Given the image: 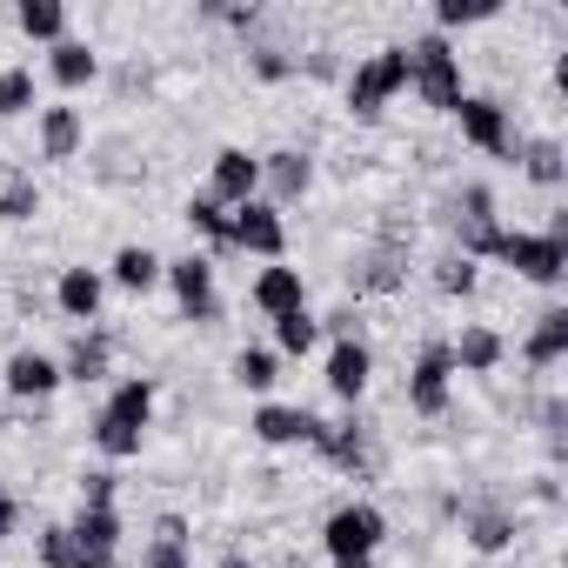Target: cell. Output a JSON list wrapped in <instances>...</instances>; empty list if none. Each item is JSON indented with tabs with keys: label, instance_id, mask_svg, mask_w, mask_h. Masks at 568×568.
<instances>
[{
	"label": "cell",
	"instance_id": "cell-34",
	"mask_svg": "<svg viewBox=\"0 0 568 568\" xmlns=\"http://www.w3.org/2000/svg\"><path fill=\"white\" fill-rule=\"evenodd\" d=\"M21 114H41L34 68H0V121H21Z\"/></svg>",
	"mask_w": 568,
	"mask_h": 568
},
{
	"label": "cell",
	"instance_id": "cell-27",
	"mask_svg": "<svg viewBox=\"0 0 568 568\" xmlns=\"http://www.w3.org/2000/svg\"><path fill=\"white\" fill-rule=\"evenodd\" d=\"M561 355H568V308H548V315H535V328L521 342V362L535 375H548V368H561Z\"/></svg>",
	"mask_w": 568,
	"mask_h": 568
},
{
	"label": "cell",
	"instance_id": "cell-6",
	"mask_svg": "<svg viewBox=\"0 0 568 568\" xmlns=\"http://www.w3.org/2000/svg\"><path fill=\"white\" fill-rule=\"evenodd\" d=\"M382 541H388V515H382L375 501H342V508H328V521H322V548H328V561L382 555Z\"/></svg>",
	"mask_w": 568,
	"mask_h": 568
},
{
	"label": "cell",
	"instance_id": "cell-39",
	"mask_svg": "<svg viewBox=\"0 0 568 568\" xmlns=\"http://www.w3.org/2000/svg\"><path fill=\"white\" fill-rule=\"evenodd\" d=\"M207 21H221V28H261V8H254V0H207V8H201Z\"/></svg>",
	"mask_w": 568,
	"mask_h": 568
},
{
	"label": "cell",
	"instance_id": "cell-28",
	"mask_svg": "<svg viewBox=\"0 0 568 568\" xmlns=\"http://www.w3.org/2000/svg\"><path fill=\"white\" fill-rule=\"evenodd\" d=\"M515 161H521V174H528L535 187H561V181H568V154H561V141H555V134L521 141V148H515Z\"/></svg>",
	"mask_w": 568,
	"mask_h": 568
},
{
	"label": "cell",
	"instance_id": "cell-5",
	"mask_svg": "<svg viewBox=\"0 0 568 568\" xmlns=\"http://www.w3.org/2000/svg\"><path fill=\"white\" fill-rule=\"evenodd\" d=\"M448 234H455V254L481 267V261H488V247H495V234H501V214H495V187L468 181V187L448 201Z\"/></svg>",
	"mask_w": 568,
	"mask_h": 568
},
{
	"label": "cell",
	"instance_id": "cell-44",
	"mask_svg": "<svg viewBox=\"0 0 568 568\" xmlns=\"http://www.w3.org/2000/svg\"><path fill=\"white\" fill-rule=\"evenodd\" d=\"M302 68H308L315 81H335V74H342V61H335V48H315V54H302Z\"/></svg>",
	"mask_w": 568,
	"mask_h": 568
},
{
	"label": "cell",
	"instance_id": "cell-2",
	"mask_svg": "<svg viewBox=\"0 0 568 568\" xmlns=\"http://www.w3.org/2000/svg\"><path fill=\"white\" fill-rule=\"evenodd\" d=\"M488 261H501L515 281H528V288H561L568 274V241H555L548 227H501Z\"/></svg>",
	"mask_w": 568,
	"mask_h": 568
},
{
	"label": "cell",
	"instance_id": "cell-16",
	"mask_svg": "<svg viewBox=\"0 0 568 568\" xmlns=\"http://www.w3.org/2000/svg\"><path fill=\"white\" fill-rule=\"evenodd\" d=\"M101 302H108V274H101V267L74 261V267H61V274H54V308H61L68 322L94 328V322H101Z\"/></svg>",
	"mask_w": 568,
	"mask_h": 568
},
{
	"label": "cell",
	"instance_id": "cell-17",
	"mask_svg": "<svg viewBox=\"0 0 568 568\" xmlns=\"http://www.w3.org/2000/svg\"><path fill=\"white\" fill-rule=\"evenodd\" d=\"M322 382H328V395H335V402H348V408H355V402L368 395V382H375V348H368L362 335L335 342V348H328V375H322Z\"/></svg>",
	"mask_w": 568,
	"mask_h": 568
},
{
	"label": "cell",
	"instance_id": "cell-25",
	"mask_svg": "<svg viewBox=\"0 0 568 568\" xmlns=\"http://www.w3.org/2000/svg\"><path fill=\"white\" fill-rule=\"evenodd\" d=\"M161 254L154 247H141V241H128V247H114V261L101 267L108 274V288H121V295H148V288H161Z\"/></svg>",
	"mask_w": 568,
	"mask_h": 568
},
{
	"label": "cell",
	"instance_id": "cell-47",
	"mask_svg": "<svg viewBox=\"0 0 568 568\" xmlns=\"http://www.w3.org/2000/svg\"><path fill=\"white\" fill-rule=\"evenodd\" d=\"M535 501H548V508L561 501V488H555V475H535Z\"/></svg>",
	"mask_w": 568,
	"mask_h": 568
},
{
	"label": "cell",
	"instance_id": "cell-21",
	"mask_svg": "<svg viewBox=\"0 0 568 568\" xmlns=\"http://www.w3.org/2000/svg\"><path fill=\"white\" fill-rule=\"evenodd\" d=\"M247 302H254L267 322H274V315H295V308H308V281H302V267H288V261H267V267L254 274Z\"/></svg>",
	"mask_w": 568,
	"mask_h": 568
},
{
	"label": "cell",
	"instance_id": "cell-30",
	"mask_svg": "<svg viewBox=\"0 0 568 568\" xmlns=\"http://www.w3.org/2000/svg\"><path fill=\"white\" fill-rule=\"evenodd\" d=\"M14 28L28 34V41H68V8H61V0H21V8H14Z\"/></svg>",
	"mask_w": 568,
	"mask_h": 568
},
{
	"label": "cell",
	"instance_id": "cell-23",
	"mask_svg": "<svg viewBox=\"0 0 568 568\" xmlns=\"http://www.w3.org/2000/svg\"><path fill=\"white\" fill-rule=\"evenodd\" d=\"M108 368H114V335L108 328H81L61 355V382H81V388L108 382Z\"/></svg>",
	"mask_w": 568,
	"mask_h": 568
},
{
	"label": "cell",
	"instance_id": "cell-7",
	"mask_svg": "<svg viewBox=\"0 0 568 568\" xmlns=\"http://www.w3.org/2000/svg\"><path fill=\"white\" fill-rule=\"evenodd\" d=\"M448 121H455L462 141H468L475 154H488V161H515V148H521V134H515V121H508V108H501L495 94H462V108H455Z\"/></svg>",
	"mask_w": 568,
	"mask_h": 568
},
{
	"label": "cell",
	"instance_id": "cell-18",
	"mask_svg": "<svg viewBox=\"0 0 568 568\" xmlns=\"http://www.w3.org/2000/svg\"><path fill=\"white\" fill-rule=\"evenodd\" d=\"M308 448H315L328 468H342V475H368V462H375V455H368V422H362V415H348V422H322Z\"/></svg>",
	"mask_w": 568,
	"mask_h": 568
},
{
	"label": "cell",
	"instance_id": "cell-12",
	"mask_svg": "<svg viewBox=\"0 0 568 568\" xmlns=\"http://www.w3.org/2000/svg\"><path fill=\"white\" fill-rule=\"evenodd\" d=\"M308 187H315V154L308 148L261 154V201L267 207H295V201H308Z\"/></svg>",
	"mask_w": 568,
	"mask_h": 568
},
{
	"label": "cell",
	"instance_id": "cell-42",
	"mask_svg": "<svg viewBox=\"0 0 568 568\" xmlns=\"http://www.w3.org/2000/svg\"><path fill=\"white\" fill-rule=\"evenodd\" d=\"M561 422H568V402H561V395H548V402H541V435H548V455H561Z\"/></svg>",
	"mask_w": 568,
	"mask_h": 568
},
{
	"label": "cell",
	"instance_id": "cell-3",
	"mask_svg": "<svg viewBox=\"0 0 568 568\" xmlns=\"http://www.w3.org/2000/svg\"><path fill=\"white\" fill-rule=\"evenodd\" d=\"M408 48V88L422 94V108H435V114H455L462 108V54H455V41H442V34H415V41H402Z\"/></svg>",
	"mask_w": 568,
	"mask_h": 568
},
{
	"label": "cell",
	"instance_id": "cell-4",
	"mask_svg": "<svg viewBox=\"0 0 568 568\" xmlns=\"http://www.w3.org/2000/svg\"><path fill=\"white\" fill-rule=\"evenodd\" d=\"M402 88H408V48H402V41L362 54V61L342 74V94H348V114H355V121H382Z\"/></svg>",
	"mask_w": 568,
	"mask_h": 568
},
{
	"label": "cell",
	"instance_id": "cell-1",
	"mask_svg": "<svg viewBox=\"0 0 568 568\" xmlns=\"http://www.w3.org/2000/svg\"><path fill=\"white\" fill-rule=\"evenodd\" d=\"M154 402H161V388H154V375H128V382H114V395L101 402V415H94V448H101V462H134L141 455V442H148V422H154Z\"/></svg>",
	"mask_w": 568,
	"mask_h": 568
},
{
	"label": "cell",
	"instance_id": "cell-22",
	"mask_svg": "<svg viewBox=\"0 0 568 568\" xmlns=\"http://www.w3.org/2000/svg\"><path fill=\"white\" fill-rule=\"evenodd\" d=\"M348 281H355V295H368V302H388V295H402V288H408V247H382V241H375Z\"/></svg>",
	"mask_w": 568,
	"mask_h": 568
},
{
	"label": "cell",
	"instance_id": "cell-43",
	"mask_svg": "<svg viewBox=\"0 0 568 568\" xmlns=\"http://www.w3.org/2000/svg\"><path fill=\"white\" fill-rule=\"evenodd\" d=\"M14 528H21V495H14V488H0V548H8Z\"/></svg>",
	"mask_w": 568,
	"mask_h": 568
},
{
	"label": "cell",
	"instance_id": "cell-15",
	"mask_svg": "<svg viewBox=\"0 0 568 568\" xmlns=\"http://www.w3.org/2000/svg\"><path fill=\"white\" fill-rule=\"evenodd\" d=\"M81 568H121V508H74L68 521Z\"/></svg>",
	"mask_w": 568,
	"mask_h": 568
},
{
	"label": "cell",
	"instance_id": "cell-19",
	"mask_svg": "<svg viewBox=\"0 0 568 568\" xmlns=\"http://www.w3.org/2000/svg\"><path fill=\"white\" fill-rule=\"evenodd\" d=\"M34 148H41V161H74V154L88 148V114L68 108V101L41 108V114H34Z\"/></svg>",
	"mask_w": 568,
	"mask_h": 568
},
{
	"label": "cell",
	"instance_id": "cell-33",
	"mask_svg": "<svg viewBox=\"0 0 568 568\" xmlns=\"http://www.w3.org/2000/svg\"><path fill=\"white\" fill-rule=\"evenodd\" d=\"M181 221H187V227H194V234H201L214 254H227V221H234V214H227L214 194H194V201L181 207Z\"/></svg>",
	"mask_w": 568,
	"mask_h": 568
},
{
	"label": "cell",
	"instance_id": "cell-38",
	"mask_svg": "<svg viewBox=\"0 0 568 568\" xmlns=\"http://www.w3.org/2000/svg\"><path fill=\"white\" fill-rule=\"evenodd\" d=\"M34 561H41V568H81V548H74L68 521H48V528H41V541H34Z\"/></svg>",
	"mask_w": 568,
	"mask_h": 568
},
{
	"label": "cell",
	"instance_id": "cell-37",
	"mask_svg": "<svg viewBox=\"0 0 568 568\" xmlns=\"http://www.w3.org/2000/svg\"><path fill=\"white\" fill-rule=\"evenodd\" d=\"M435 288H442L448 302H468V295L481 288V267H475V261H462V254L448 247V254L435 261Z\"/></svg>",
	"mask_w": 568,
	"mask_h": 568
},
{
	"label": "cell",
	"instance_id": "cell-41",
	"mask_svg": "<svg viewBox=\"0 0 568 568\" xmlns=\"http://www.w3.org/2000/svg\"><path fill=\"white\" fill-rule=\"evenodd\" d=\"M141 568H194V548H187V541H161V535H148Z\"/></svg>",
	"mask_w": 568,
	"mask_h": 568
},
{
	"label": "cell",
	"instance_id": "cell-40",
	"mask_svg": "<svg viewBox=\"0 0 568 568\" xmlns=\"http://www.w3.org/2000/svg\"><path fill=\"white\" fill-rule=\"evenodd\" d=\"M114 495H121V475L114 468H88L81 475V508H114Z\"/></svg>",
	"mask_w": 568,
	"mask_h": 568
},
{
	"label": "cell",
	"instance_id": "cell-20",
	"mask_svg": "<svg viewBox=\"0 0 568 568\" xmlns=\"http://www.w3.org/2000/svg\"><path fill=\"white\" fill-rule=\"evenodd\" d=\"M515 535H521V521H515L508 501H475V508H462V541H468L475 555H508Z\"/></svg>",
	"mask_w": 568,
	"mask_h": 568
},
{
	"label": "cell",
	"instance_id": "cell-32",
	"mask_svg": "<svg viewBox=\"0 0 568 568\" xmlns=\"http://www.w3.org/2000/svg\"><path fill=\"white\" fill-rule=\"evenodd\" d=\"M322 342V315L295 308V315H274V355H315Z\"/></svg>",
	"mask_w": 568,
	"mask_h": 568
},
{
	"label": "cell",
	"instance_id": "cell-9",
	"mask_svg": "<svg viewBox=\"0 0 568 568\" xmlns=\"http://www.w3.org/2000/svg\"><path fill=\"white\" fill-rule=\"evenodd\" d=\"M448 402H455V355H448L442 335H428L422 355H415V368H408V408H415L422 422H442Z\"/></svg>",
	"mask_w": 568,
	"mask_h": 568
},
{
	"label": "cell",
	"instance_id": "cell-11",
	"mask_svg": "<svg viewBox=\"0 0 568 568\" xmlns=\"http://www.w3.org/2000/svg\"><path fill=\"white\" fill-rule=\"evenodd\" d=\"M0 388H8V402L48 408V402L61 395V355H48V348H14L8 362H0Z\"/></svg>",
	"mask_w": 568,
	"mask_h": 568
},
{
	"label": "cell",
	"instance_id": "cell-24",
	"mask_svg": "<svg viewBox=\"0 0 568 568\" xmlns=\"http://www.w3.org/2000/svg\"><path fill=\"white\" fill-rule=\"evenodd\" d=\"M448 355H455V375H495V368L508 362V342H501V328L468 322V328L448 342Z\"/></svg>",
	"mask_w": 568,
	"mask_h": 568
},
{
	"label": "cell",
	"instance_id": "cell-10",
	"mask_svg": "<svg viewBox=\"0 0 568 568\" xmlns=\"http://www.w3.org/2000/svg\"><path fill=\"white\" fill-rule=\"evenodd\" d=\"M227 254H254V261H281V254H288V221H281V207H267L261 194L247 207H234Z\"/></svg>",
	"mask_w": 568,
	"mask_h": 568
},
{
	"label": "cell",
	"instance_id": "cell-48",
	"mask_svg": "<svg viewBox=\"0 0 568 568\" xmlns=\"http://www.w3.org/2000/svg\"><path fill=\"white\" fill-rule=\"evenodd\" d=\"M335 568H375V555H355V561H335Z\"/></svg>",
	"mask_w": 568,
	"mask_h": 568
},
{
	"label": "cell",
	"instance_id": "cell-35",
	"mask_svg": "<svg viewBox=\"0 0 568 568\" xmlns=\"http://www.w3.org/2000/svg\"><path fill=\"white\" fill-rule=\"evenodd\" d=\"M247 74H254V81H295V74H302V54L281 48V41H254V48H247Z\"/></svg>",
	"mask_w": 568,
	"mask_h": 568
},
{
	"label": "cell",
	"instance_id": "cell-31",
	"mask_svg": "<svg viewBox=\"0 0 568 568\" xmlns=\"http://www.w3.org/2000/svg\"><path fill=\"white\" fill-rule=\"evenodd\" d=\"M41 214V187L28 168H0V221H34Z\"/></svg>",
	"mask_w": 568,
	"mask_h": 568
},
{
	"label": "cell",
	"instance_id": "cell-8",
	"mask_svg": "<svg viewBox=\"0 0 568 568\" xmlns=\"http://www.w3.org/2000/svg\"><path fill=\"white\" fill-rule=\"evenodd\" d=\"M161 281L174 288L181 322H194V328H214V322H221V288H214V261H207V254H181V261H168Z\"/></svg>",
	"mask_w": 568,
	"mask_h": 568
},
{
	"label": "cell",
	"instance_id": "cell-14",
	"mask_svg": "<svg viewBox=\"0 0 568 568\" xmlns=\"http://www.w3.org/2000/svg\"><path fill=\"white\" fill-rule=\"evenodd\" d=\"M315 428H322V415L288 408V402H254V415H247V435H254L261 448H308Z\"/></svg>",
	"mask_w": 568,
	"mask_h": 568
},
{
	"label": "cell",
	"instance_id": "cell-46",
	"mask_svg": "<svg viewBox=\"0 0 568 568\" xmlns=\"http://www.w3.org/2000/svg\"><path fill=\"white\" fill-rule=\"evenodd\" d=\"M214 568H261V561H254L247 548H221V555H214Z\"/></svg>",
	"mask_w": 568,
	"mask_h": 568
},
{
	"label": "cell",
	"instance_id": "cell-26",
	"mask_svg": "<svg viewBox=\"0 0 568 568\" xmlns=\"http://www.w3.org/2000/svg\"><path fill=\"white\" fill-rule=\"evenodd\" d=\"M48 74H54V88H68V94H81V88H94L101 81V54L88 48V41H54L48 48Z\"/></svg>",
	"mask_w": 568,
	"mask_h": 568
},
{
	"label": "cell",
	"instance_id": "cell-13",
	"mask_svg": "<svg viewBox=\"0 0 568 568\" xmlns=\"http://www.w3.org/2000/svg\"><path fill=\"white\" fill-rule=\"evenodd\" d=\"M201 194H214L227 214L247 207V201L261 194V154H247V148H221V154L207 161V187H201Z\"/></svg>",
	"mask_w": 568,
	"mask_h": 568
},
{
	"label": "cell",
	"instance_id": "cell-36",
	"mask_svg": "<svg viewBox=\"0 0 568 568\" xmlns=\"http://www.w3.org/2000/svg\"><path fill=\"white\" fill-rule=\"evenodd\" d=\"M495 14H501V0H435V34L448 41L455 28H481Z\"/></svg>",
	"mask_w": 568,
	"mask_h": 568
},
{
	"label": "cell",
	"instance_id": "cell-45",
	"mask_svg": "<svg viewBox=\"0 0 568 568\" xmlns=\"http://www.w3.org/2000/svg\"><path fill=\"white\" fill-rule=\"evenodd\" d=\"M154 535H161V541H194V535H187V515H174V508L154 515Z\"/></svg>",
	"mask_w": 568,
	"mask_h": 568
},
{
	"label": "cell",
	"instance_id": "cell-29",
	"mask_svg": "<svg viewBox=\"0 0 568 568\" xmlns=\"http://www.w3.org/2000/svg\"><path fill=\"white\" fill-rule=\"evenodd\" d=\"M227 375H234V388H247V395H274V382H281V355L274 348H234V362H227Z\"/></svg>",
	"mask_w": 568,
	"mask_h": 568
}]
</instances>
